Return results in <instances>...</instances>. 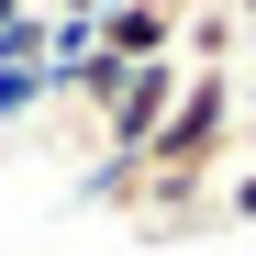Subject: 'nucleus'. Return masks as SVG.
Masks as SVG:
<instances>
[{
	"instance_id": "nucleus-3",
	"label": "nucleus",
	"mask_w": 256,
	"mask_h": 256,
	"mask_svg": "<svg viewBox=\"0 0 256 256\" xmlns=\"http://www.w3.org/2000/svg\"><path fill=\"white\" fill-rule=\"evenodd\" d=\"M223 200H234V223H256V156L234 167V190H223Z\"/></svg>"
},
{
	"instance_id": "nucleus-5",
	"label": "nucleus",
	"mask_w": 256,
	"mask_h": 256,
	"mask_svg": "<svg viewBox=\"0 0 256 256\" xmlns=\"http://www.w3.org/2000/svg\"><path fill=\"white\" fill-rule=\"evenodd\" d=\"M22 12H34V0H0V34H12V22H22Z\"/></svg>"
},
{
	"instance_id": "nucleus-6",
	"label": "nucleus",
	"mask_w": 256,
	"mask_h": 256,
	"mask_svg": "<svg viewBox=\"0 0 256 256\" xmlns=\"http://www.w3.org/2000/svg\"><path fill=\"white\" fill-rule=\"evenodd\" d=\"M223 12H234V34H245V22H256V0H223Z\"/></svg>"
},
{
	"instance_id": "nucleus-1",
	"label": "nucleus",
	"mask_w": 256,
	"mask_h": 256,
	"mask_svg": "<svg viewBox=\"0 0 256 256\" xmlns=\"http://www.w3.org/2000/svg\"><path fill=\"white\" fill-rule=\"evenodd\" d=\"M56 90H45V67H0V122H34Z\"/></svg>"
},
{
	"instance_id": "nucleus-2",
	"label": "nucleus",
	"mask_w": 256,
	"mask_h": 256,
	"mask_svg": "<svg viewBox=\"0 0 256 256\" xmlns=\"http://www.w3.org/2000/svg\"><path fill=\"white\" fill-rule=\"evenodd\" d=\"M0 67H45V12H22L12 34H0Z\"/></svg>"
},
{
	"instance_id": "nucleus-4",
	"label": "nucleus",
	"mask_w": 256,
	"mask_h": 256,
	"mask_svg": "<svg viewBox=\"0 0 256 256\" xmlns=\"http://www.w3.org/2000/svg\"><path fill=\"white\" fill-rule=\"evenodd\" d=\"M234 134H256V67H245V90H234Z\"/></svg>"
}]
</instances>
